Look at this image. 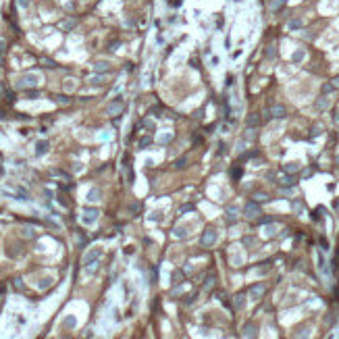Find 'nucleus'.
Returning <instances> with one entry per match:
<instances>
[{
  "label": "nucleus",
  "instance_id": "obj_25",
  "mask_svg": "<svg viewBox=\"0 0 339 339\" xmlns=\"http://www.w3.org/2000/svg\"><path fill=\"white\" fill-rule=\"evenodd\" d=\"M233 179H239V175H242V169H233Z\"/></svg>",
  "mask_w": 339,
  "mask_h": 339
},
{
  "label": "nucleus",
  "instance_id": "obj_24",
  "mask_svg": "<svg viewBox=\"0 0 339 339\" xmlns=\"http://www.w3.org/2000/svg\"><path fill=\"white\" fill-rule=\"evenodd\" d=\"M243 304H246V302H243V296H237V300H235V306H237V308H242Z\"/></svg>",
  "mask_w": 339,
  "mask_h": 339
},
{
  "label": "nucleus",
  "instance_id": "obj_7",
  "mask_svg": "<svg viewBox=\"0 0 339 339\" xmlns=\"http://www.w3.org/2000/svg\"><path fill=\"white\" fill-rule=\"evenodd\" d=\"M262 293H264V285H262V283H258V285H252V287H250V296H252L254 300H256V298H260Z\"/></svg>",
  "mask_w": 339,
  "mask_h": 339
},
{
  "label": "nucleus",
  "instance_id": "obj_34",
  "mask_svg": "<svg viewBox=\"0 0 339 339\" xmlns=\"http://www.w3.org/2000/svg\"><path fill=\"white\" fill-rule=\"evenodd\" d=\"M335 85H337V88H339V77H337V79H335Z\"/></svg>",
  "mask_w": 339,
  "mask_h": 339
},
{
  "label": "nucleus",
  "instance_id": "obj_31",
  "mask_svg": "<svg viewBox=\"0 0 339 339\" xmlns=\"http://www.w3.org/2000/svg\"><path fill=\"white\" fill-rule=\"evenodd\" d=\"M19 4L21 7H29V0H19Z\"/></svg>",
  "mask_w": 339,
  "mask_h": 339
},
{
  "label": "nucleus",
  "instance_id": "obj_4",
  "mask_svg": "<svg viewBox=\"0 0 339 339\" xmlns=\"http://www.w3.org/2000/svg\"><path fill=\"white\" fill-rule=\"evenodd\" d=\"M285 106H281V104H275V106H270V111H269V119H283L285 117Z\"/></svg>",
  "mask_w": 339,
  "mask_h": 339
},
{
  "label": "nucleus",
  "instance_id": "obj_14",
  "mask_svg": "<svg viewBox=\"0 0 339 339\" xmlns=\"http://www.w3.org/2000/svg\"><path fill=\"white\" fill-rule=\"evenodd\" d=\"M173 166H175V169H185V166H187V158L183 156V158L175 160V162H173Z\"/></svg>",
  "mask_w": 339,
  "mask_h": 339
},
{
  "label": "nucleus",
  "instance_id": "obj_9",
  "mask_svg": "<svg viewBox=\"0 0 339 339\" xmlns=\"http://www.w3.org/2000/svg\"><path fill=\"white\" fill-rule=\"evenodd\" d=\"M283 169H285V173H298V171H300V165H298V162H287Z\"/></svg>",
  "mask_w": 339,
  "mask_h": 339
},
{
  "label": "nucleus",
  "instance_id": "obj_5",
  "mask_svg": "<svg viewBox=\"0 0 339 339\" xmlns=\"http://www.w3.org/2000/svg\"><path fill=\"white\" fill-rule=\"evenodd\" d=\"M225 221H227L229 225H233V223H237V208H235V206L227 208V215H225Z\"/></svg>",
  "mask_w": 339,
  "mask_h": 339
},
{
  "label": "nucleus",
  "instance_id": "obj_30",
  "mask_svg": "<svg viewBox=\"0 0 339 339\" xmlns=\"http://www.w3.org/2000/svg\"><path fill=\"white\" fill-rule=\"evenodd\" d=\"M27 96H29V98H38V92H35V90H29V92H27Z\"/></svg>",
  "mask_w": 339,
  "mask_h": 339
},
{
  "label": "nucleus",
  "instance_id": "obj_26",
  "mask_svg": "<svg viewBox=\"0 0 339 339\" xmlns=\"http://www.w3.org/2000/svg\"><path fill=\"white\" fill-rule=\"evenodd\" d=\"M150 142H152V139H150V138H144V139H142V142H139V148H144V146H148V144H150Z\"/></svg>",
  "mask_w": 339,
  "mask_h": 339
},
{
  "label": "nucleus",
  "instance_id": "obj_3",
  "mask_svg": "<svg viewBox=\"0 0 339 339\" xmlns=\"http://www.w3.org/2000/svg\"><path fill=\"white\" fill-rule=\"evenodd\" d=\"M123 108H125V102H123V100H115V102L108 104V108H106V111H108V115H111V117H117L119 112H123Z\"/></svg>",
  "mask_w": 339,
  "mask_h": 339
},
{
  "label": "nucleus",
  "instance_id": "obj_23",
  "mask_svg": "<svg viewBox=\"0 0 339 339\" xmlns=\"http://www.w3.org/2000/svg\"><path fill=\"white\" fill-rule=\"evenodd\" d=\"M333 88H335V85H331V83H325V85H323V92H325V94H329V92H333Z\"/></svg>",
  "mask_w": 339,
  "mask_h": 339
},
{
  "label": "nucleus",
  "instance_id": "obj_1",
  "mask_svg": "<svg viewBox=\"0 0 339 339\" xmlns=\"http://www.w3.org/2000/svg\"><path fill=\"white\" fill-rule=\"evenodd\" d=\"M243 215L248 216V219H256V216L260 215V204H258L256 200L248 202V204L243 206Z\"/></svg>",
  "mask_w": 339,
  "mask_h": 339
},
{
  "label": "nucleus",
  "instance_id": "obj_22",
  "mask_svg": "<svg viewBox=\"0 0 339 339\" xmlns=\"http://www.w3.org/2000/svg\"><path fill=\"white\" fill-rule=\"evenodd\" d=\"M302 58H304V52H302V50H300V52H296V54H293V62H300V61H302Z\"/></svg>",
  "mask_w": 339,
  "mask_h": 339
},
{
  "label": "nucleus",
  "instance_id": "obj_2",
  "mask_svg": "<svg viewBox=\"0 0 339 339\" xmlns=\"http://www.w3.org/2000/svg\"><path fill=\"white\" fill-rule=\"evenodd\" d=\"M216 243V231L212 227H208L204 233H202V246L204 248H210V246H215Z\"/></svg>",
  "mask_w": 339,
  "mask_h": 339
},
{
  "label": "nucleus",
  "instance_id": "obj_8",
  "mask_svg": "<svg viewBox=\"0 0 339 339\" xmlns=\"http://www.w3.org/2000/svg\"><path fill=\"white\" fill-rule=\"evenodd\" d=\"M46 152H48V142H46V139L38 142V144H35V154L42 156V154H46Z\"/></svg>",
  "mask_w": 339,
  "mask_h": 339
},
{
  "label": "nucleus",
  "instance_id": "obj_19",
  "mask_svg": "<svg viewBox=\"0 0 339 339\" xmlns=\"http://www.w3.org/2000/svg\"><path fill=\"white\" fill-rule=\"evenodd\" d=\"M204 287H206V289H212V287H215V277H208L206 283H204Z\"/></svg>",
  "mask_w": 339,
  "mask_h": 339
},
{
  "label": "nucleus",
  "instance_id": "obj_29",
  "mask_svg": "<svg viewBox=\"0 0 339 339\" xmlns=\"http://www.w3.org/2000/svg\"><path fill=\"white\" fill-rule=\"evenodd\" d=\"M175 235H179V237H183V235H185V229H175Z\"/></svg>",
  "mask_w": 339,
  "mask_h": 339
},
{
  "label": "nucleus",
  "instance_id": "obj_32",
  "mask_svg": "<svg viewBox=\"0 0 339 339\" xmlns=\"http://www.w3.org/2000/svg\"><path fill=\"white\" fill-rule=\"evenodd\" d=\"M171 4H173V7H179V4H181V0H171Z\"/></svg>",
  "mask_w": 339,
  "mask_h": 339
},
{
  "label": "nucleus",
  "instance_id": "obj_18",
  "mask_svg": "<svg viewBox=\"0 0 339 339\" xmlns=\"http://www.w3.org/2000/svg\"><path fill=\"white\" fill-rule=\"evenodd\" d=\"M254 200L260 204V202H266V200H269V196H266V194H254Z\"/></svg>",
  "mask_w": 339,
  "mask_h": 339
},
{
  "label": "nucleus",
  "instance_id": "obj_36",
  "mask_svg": "<svg viewBox=\"0 0 339 339\" xmlns=\"http://www.w3.org/2000/svg\"><path fill=\"white\" fill-rule=\"evenodd\" d=\"M337 162H339V156H337Z\"/></svg>",
  "mask_w": 339,
  "mask_h": 339
},
{
  "label": "nucleus",
  "instance_id": "obj_12",
  "mask_svg": "<svg viewBox=\"0 0 339 339\" xmlns=\"http://www.w3.org/2000/svg\"><path fill=\"white\" fill-rule=\"evenodd\" d=\"M256 125H260V117H258V115H250L248 117V127H256Z\"/></svg>",
  "mask_w": 339,
  "mask_h": 339
},
{
  "label": "nucleus",
  "instance_id": "obj_35",
  "mask_svg": "<svg viewBox=\"0 0 339 339\" xmlns=\"http://www.w3.org/2000/svg\"><path fill=\"white\" fill-rule=\"evenodd\" d=\"M2 92H4V90H2V85H0V94H2Z\"/></svg>",
  "mask_w": 339,
  "mask_h": 339
},
{
  "label": "nucleus",
  "instance_id": "obj_6",
  "mask_svg": "<svg viewBox=\"0 0 339 339\" xmlns=\"http://www.w3.org/2000/svg\"><path fill=\"white\" fill-rule=\"evenodd\" d=\"M83 221L85 223H92V221H96V216H98V210L96 208H85V210H83Z\"/></svg>",
  "mask_w": 339,
  "mask_h": 339
},
{
  "label": "nucleus",
  "instance_id": "obj_15",
  "mask_svg": "<svg viewBox=\"0 0 339 339\" xmlns=\"http://www.w3.org/2000/svg\"><path fill=\"white\" fill-rule=\"evenodd\" d=\"M327 106H329V98H320L319 102H316V108H319V111H323V108H327Z\"/></svg>",
  "mask_w": 339,
  "mask_h": 339
},
{
  "label": "nucleus",
  "instance_id": "obj_17",
  "mask_svg": "<svg viewBox=\"0 0 339 339\" xmlns=\"http://www.w3.org/2000/svg\"><path fill=\"white\" fill-rule=\"evenodd\" d=\"M173 283H183V273L181 270H175L173 273Z\"/></svg>",
  "mask_w": 339,
  "mask_h": 339
},
{
  "label": "nucleus",
  "instance_id": "obj_28",
  "mask_svg": "<svg viewBox=\"0 0 339 339\" xmlns=\"http://www.w3.org/2000/svg\"><path fill=\"white\" fill-rule=\"evenodd\" d=\"M88 198H90V200H98V189H94V192H92Z\"/></svg>",
  "mask_w": 339,
  "mask_h": 339
},
{
  "label": "nucleus",
  "instance_id": "obj_20",
  "mask_svg": "<svg viewBox=\"0 0 339 339\" xmlns=\"http://www.w3.org/2000/svg\"><path fill=\"white\" fill-rule=\"evenodd\" d=\"M293 183H296L293 177H283V181H281V185H293Z\"/></svg>",
  "mask_w": 339,
  "mask_h": 339
},
{
  "label": "nucleus",
  "instance_id": "obj_11",
  "mask_svg": "<svg viewBox=\"0 0 339 339\" xmlns=\"http://www.w3.org/2000/svg\"><path fill=\"white\" fill-rule=\"evenodd\" d=\"M94 69H96L98 73H104V71L111 69V65H108V62H102V61H100V62H96V65H94Z\"/></svg>",
  "mask_w": 339,
  "mask_h": 339
},
{
  "label": "nucleus",
  "instance_id": "obj_13",
  "mask_svg": "<svg viewBox=\"0 0 339 339\" xmlns=\"http://www.w3.org/2000/svg\"><path fill=\"white\" fill-rule=\"evenodd\" d=\"M35 79H38L35 75H27V77H23V79H21V85H34Z\"/></svg>",
  "mask_w": 339,
  "mask_h": 339
},
{
  "label": "nucleus",
  "instance_id": "obj_21",
  "mask_svg": "<svg viewBox=\"0 0 339 339\" xmlns=\"http://www.w3.org/2000/svg\"><path fill=\"white\" fill-rule=\"evenodd\" d=\"M54 100H56L58 104H69V98H67V96H56Z\"/></svg>",
  "mask_w": 339,
  "mask_h": 339
},
{
  "label": "nucleus",
  "instance_id": "obj_33",
  "mask_svg": "<svg viewBox=\"0 0 339 339\" xmlns=\"http://www.w3.org/2000/svg\"><path fill=\"white\" fill-rule=\"evenodd\" d=\"M4 54V44H0V56Z\"/></svg>",
  "mask_w": 339,
  "mask_h": 339
},
{
  "label": "nucleus",
  "instance_id": "obj_27",
  "mask_svg": "<svg viewBox=\"0 0 339 339\" xmlns=\"http://www.w3.org/2000/svg\"><path fill=\"white\" fill-rule=\"evenodd\" d=\"M144 125H146V127H148V129H154V123H152V121H150V119H146V121H144Z\"/></svg>",
  "mask_w": 339,
  "mask_h": 339
},
{
  "label": "nucleus",
  "instance_id": "obj_16",
  "mask_svg": "<svg viewBox=\"0 0 339 339\" xmlns=\"http://www.w3.org/2000/svg\"><path fill=\"white\" fill-rule=\"evenodd\" d=\"M302 25H304V21H302V19H293V21H289V27H291V29H300Z\"/></svg>",
  "mask_w": 339,
  "mask_h": 339
},
{
  "label": "nucleus",
  "instance_id": "obj_10",
  "mask_svg": "<svg viewBox=\"0 0 339 339\" xmlns=\"http://www.w3.org/2000/svg\"><path fill=\"white\" fill-rule=\"evenodd\" d=\"M243 335H246V337H256V327H254V325H246V327H243Z\"/></svg>",
  "mask_w": 339,
  "mask_h": 339
}]
</instances>
